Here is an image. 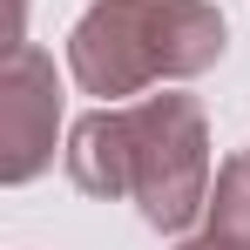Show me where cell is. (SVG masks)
Segmentation results:
<instances>
[{"label": "cell", "instance_id": "5", "mask_svg": "<svg viewBox=\"0 0 250 250\" xmlns=\"http://www.w3.org/2000/svg\"><path fill=\"white\" fill-rule=\"evenodd\" d=\"M176 250H237V244H223L216 230H189V237H176Z\"/></svg>", "mask_w": 250, "mask_h": 250}, {"label": "cell", "instance_id": "1", "mask_svg": "<svg viewBox=\"0 0 250 250\" xmlns=\"http://www.w3.org/2000/svg\"><path fill=\"white\" fill-rule=\"evenodd\" d=\"M68 176L82 196L135 203L149 230L189 237L209 209V122L196 95L102 102L68 128Z\"/></svg>", "mask_w": 250, "mask_h": 250}, {"label": "cell", "instance_id": "3", "mask_svg": "<svg viewBox=\"0 0 250 250\" xmlns=\"http://www.w3.org/2000/svg\"><path fill=\"white\" fill-rule=\"evenodd\" d=\"M54 128H61V82L54 54L34 41L7 47L0 68V183H34L54 163Z\"/></svg>", "mask_w": 250, "mask_h": 250}, {"label": "cell", "instance_id": "6", "mask_svg": "<svg viewBox=\"0 0 250 250\" xmlns=\"http://www.w3.org/2000/svg\"><path fill=\"white\" fill-rule=\"evenodd\" d=\"M14 14H27V0H14Z\"/></svg>", "mask_w": 250, "mask_h": 250}, {"label": "cell", "instance_id": "2", "mask_svg": "<svg viewBox=\"0 0 250 250\" xmlns=\"http://www.w3.org/2000/svg\"><path fill=\"white\" fill-rule=\"evenodd\" d=\"M223 61V14L209 0H95L68 27V75L82 95L122 102L156 82H196Z\"/></svg>", "mask_w": 250, "mask_h": 250}, {"label": "cell", "instance_id": "4", "mask_svg": "<svg viewBox=\"0 0 250 250\" xmlns=\"http://www.w3.org/2000/svg\"><path fill=\"white\" fill-rule=\"evenodd\" d=\"M203 230H216L223 244L250 250V149L230 156L209 183V209H203Z\"/></svg>", "mask_w": 250, "mask_h": 250}]
</instances>
